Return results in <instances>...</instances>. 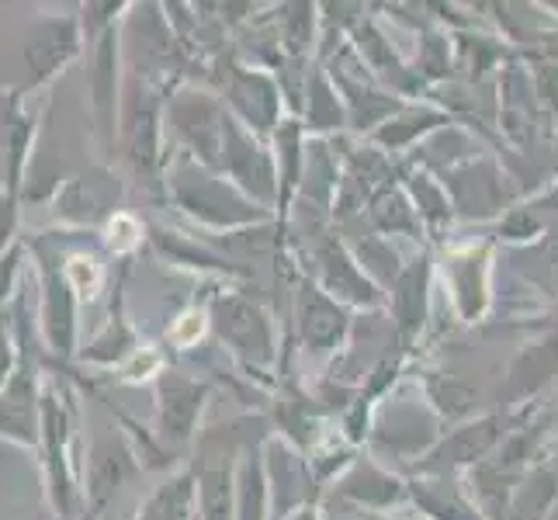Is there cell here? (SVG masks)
<instances>
[{
    "mask_svg": "<svg viewBox=\"0 0 558 520\" xmlns=\"http://www.w3.org/2000/svg\"><path fill=\"white\" fill-rule=\"evenodd\" d=\"M43 469L46 493L60 520L76 517L81 486H76V402L60 382H43Z\"/></svg>",
    "mask_w": 558,
    "mask_h": 520,
    "instance_id": "6da1fadb",
    "label": "cell"
},
{
    "mask_svg": "<svg viewBox=\"0 0 558 520\" xmlns=\"http://www.w3.org/2000/svg\"><path fill=\"white\" fill-rule=\"evenodd\" d=\"M81 14H38L25 25L17 38V84L11 87L17 98L28 101V94L49 87L84 49Z\"/></svg>",
    "mask_w": 558,
    "mask_h": 520,
    "instance_id": "7a4b0ae2",
    "label": "cell"
},
{
    "mask_svg": "<svg viewBox=\"0 0 558 520\" xmlns=\"http://www.w3.org/2000/svg\"><path fill=\"white\" fill-rule=\"evenodd\" d=\"M167 188L184 211L208 226H243L250 219H260V208L243 202L233 188L219 181L211 170L198 167L187 153H181L174 167H170Z\"/></svg>",
    "mask_w": 558,
    "mask_h": 520,
    "instance_id": "3957f363",
    "label": "cell"
},
{
    "mask_svg": "<svg viewBox=\"0 0 558 520\" xmlns=\"http://www.w3.org/2000/svg\"><path fill=\"white\" fill-rule=\"evenodd\" d=\"M32 254L38 264V334H43L49 354L66 361L76 354V305H81V295L73 292L60 254H52L43 240L32 243Z\"/></svg>",
    "mask_w": 558,
    "mask_h": 520,
    "instance_id": "277c9868",
    "label": "cell"
},
{
    "mask_svg": "<svg viewBox=\"0 0 558 520\" xmlns=\"http://www.w3.org/2000/svg\"><path fill=\"white\" fill-rule=\"evenodd\" d=\"M119 136L129 167L146 184H157L160 157V94L146 76L129 73L122 87V111H119Z\"/></svg>",
    "mask_w": 558,
    "mask_h": 520,
    "instance_id": "5b68a950",
    "label": "cell"
},
{
    "mask_svg": "<svg viewBox=\"0 0 558 520\" xmlns=\"http://www.w3.org/2000/svg\"><path fill=\"white\" fill-rule=\"evenodd\" d=\"M122 25L108 28L101 38H94V70H90V119L94 132L114 153V136H119V111H122Z\"/></svg>",
    "mask_w": 558,
    "mask_h": 520,
    "instance_id": "8992f818",
    "label": "cell"
},
{
    "mask_svg": "<svg viewBox=\"0 0 558 520\" xmlns=\"http://www.w3.org/2000/svg\"><path fill=\"white\" fill-rule=\"evenodd\" d=\"M0 437L25 448L43 440V385H38V364L28 351H17L14 372L0 389Z\"/></svg>",
    "mask_w": 558,
    "mask_h": 520,
    "instance_id": "52a82bcc",
    "label": "cell"
},
{
    "mask_svg": "<svg viewBox=\"0 0 558 520\" xmlns=\"http://www.w3.org/2000/svg\"><path fill=\"white\" fill-rule=\"evenodd\" d=\"M136 475V448L122 434H94L87 448V479H84V510L101 513L114 493Z\"/></svg>",
    "mask_w": 558,
    "mask_h": 520,
    "instance_id": "ba28073f",
    "label": "cell"
},
{
    "mask_svg": "<svg viewBox=\"0 0 558 520\" xmlns=\"http://www.w3.org/2000/svg\"><path fill=\"white\" fill-rule=\"evenodd\" d=\"M170 125H174L178 140L198 157L202 167H222V129L226 114L222 108L198 90H184L170 101Z\"/></svg>",
    "mask_w": 558,
    "mask_h": 520,
    "instance_id": "9c48e42d",
    "label": "cell"
},
{
    "mask_svg": "<svg viewBox=\"0 0 558 520\" xmlns=\"http://www.w3.org/2000/svg\"><path fill=\"white\" fill-rule=\"evenodd\" d=\"M211 323H216L219 337L233 347L236 354L250 361L271 358V326H267L264 313L254 302H246L240 295H222L211 305Z\"/></svg>",
    "mask_w": 558,
    "mask_h": 520,
    "instance_id": "30bf717a",
    "label": "cell"
},
{
    "mask_svg": "<svg viewBox=\"0 0 558 520\" xmlns=\"http://www.w3.org/2000/svg\"><path fill=\"white\" fill-rule=\"evenodd\" d=\"M157 399H160V434L167 440H174V445H184L195 434L205 385L181 372H163L157 382Z\"/></svg>",
    "mask_w": 558,
    "mask_h": 520,
    "instance_id": "8fae6325",
    "label": "cell"
},
{
    "mask_svg": "<svg viewBox=\"0 0 558 520\" xmlns=\"http://www.w3.org/2000/svg\"><path fill=\"white\" fill-rule=\"evenodd\" d=\"M222 167L229 170V178L250 188L257 198H271V191H275L271 164H267L264 149L250 140L229 114H226V129H222Z\"/></svg>",
    "mask_w": 558,
    "mask_h": 520,
    "instance_id": "7c38bea8",
    "label": "cell"
},
{
    "mask_svg": "<svg viewBox=\"0 0 558 520\" xmlns=\"http://www.w3.org/2000/svg\"><path fill=\"white\" fill-rule=\"evenodd\" d=\"M136 351H140V347H136V330H132V323L122 313V295H114L111 316L105 323V330L84 347L81 361L84 364H101V368H114V364H125Z\"/></svg>",
    "mask_w": 558,
    "mask_h": 520,
    "instance_id": "4fadbf2b",
    "label": "cell"
},
{
    "mask_svg": "<svg viewBox=\"0 0 558 520\" xmlns=\"http://www.w3.org/2000/svg\"><path fill=\"white\" fill-rule=\"evenodd\" d=\"M195 483H198V479L191 475V472L174 475L170 483H163L140 507L136 520H191V510H195V496H198Z\"/></svg>",
    "mask_w": 558,
    "mask_h": 520,
    "instance_id": "5bb4252c",
    "label": "cell"
},
{
    "mask_svg": "<svg viewBox=\"0 0 558 520\" xmlns=\"http://www.w3.org/2000/svg\"><path fill=\"white\" fill-rule=\"evenodd\" d=\"M229 98L246 114V122H254L257 129H267L275 122V87L264 81L260 73H233V84H229Z\"/></svg>",
    "mask_w": 558,
    "mask_h": 520,
    "instance_id": "9a60e30c",
    "label": "cell"
},
{
    "mask_svg": "<svg viewBox=\"0 0 558 520\" xmlns=\"http://www.w3.org/2000/svg\"><path fill=\"white\" fill-rule=\"evenodd\" d=\"M302 334H305V343H313L316 351L333 347L343 334L340 310L330 299H323L316 288H305V295H302Z\"/></svg>",
    "mask_w": 558,
    "mask_h": 520,
    "instance_id": "2e32d148",
    "label": "cell"
},
{
    "mask_svg": "<svg viewBox=\"0 0 558 520\" xmlns=\"http://www.w3.org/2000/svg\"><path fill=\"white\" fill-rule=\"evenodd\" d=\"M105 205H101V195L94 181L87 178H76V181H66L60 188V195H56V219L63 222H73V226H90L105 216Z\"/></svg>",
    "mask_w": 558,
    "mask_h": 520,
    "instance_id": "e0dca14e",
    "label": "cell"
},
{
    "mask_svg": "<svg viewBox=\"0 0 558 520\" xmlns=\"http://www.w3.org/2000/svg\"><path fill=\"white\" fill-rule=\"evenodd\" d=\"M198 499H202V520H236L233 479H229L226 469H202Z\"/></svg>",
    "mask_w": 558,
    "mask_h": 520,
    "instance_id": "ac0fdd59",
    "label": "cell"
},
{
    "mask_svg": "<svg viewBox=\"0 0 558 520\" xmlns=\"http://www.w3.org/2000/svg\"><path fill=\"white\" fill-rule=\"evenodd\" d=\"M496 427H499L496 420L475 423V427L461 431V434L451 440V445H445V451H440V455H448L445 461H451V465H458V461H475L478 455H486V451L496 445Z\"/></svg>",
    "mask_w": 558,
    "mask_h": 520,
    "instance_id": "d6986e66",
    "label": "cell"
},
{
    "mask_svg": "<svg viewBox=\"0 0 558 520\" xmlns=\"http://www.w3.org/2000/svg\"><path fill=\"white\" fill-rule=\"evenodd\" d=\"M323 264H326V278H330L333 292H340V295H351V299H357V302L372 299V288H368V285H364V281L354 275L351 261L343 257L337 246H326V250H323Z\"/></svg>",
    "mask_w": 558,
    "mask_h": 520,
    "instance_id": "ffe728a7",
    "label": "cell"
},
{
    "mask_svg": "<svg viewBox=\"0 0 558 520\" xmlns=\"http://www.w3.org/2000/svg\"><path fill=\"white\" fill-rule=\"evenodd\" d=\"M236 520H264V479L254 461H246L243 479H240V504Z\"/></svg>",
    "mask_w": 558,
    "mask_h": 520,
    "instance_id": "44dd1931",
    "label": "cell"
},
{
    "mask_svg": "<svg viewBox=\"0 0 558 520\" xmlns=\"http://www.w3.org/2000/svg\"><path fill=\"white\" fill-rule=\"evenodd\" d=\"M17 226H22V198L0 191V257L17 246Z\"/></svg>",
    "mask_w": 558,
    "mask_h": 520,
    "instance_id": "7402d4cb",
    "label": "cell"
},
{
    "mask_svg": "<svg viewBox=\"0 0 558 520\" xmlns=\"http://www.w3.org/2000/svg\"><path fill=\"white\" fill-rule=\"evenodd\" d=\"M22 261H25V246L22 243H17L14 250H8V254L0 257V305H4L14 295L17 275H22Z\"/></svg>",
    "mask_w": 558,
    "mask_h": 520,
    "instance_id": "603a6c76",
    "label": "cell"
},
{
    "mask_svg": "<svg viewBox=\"0 0 558 520\" xmlns=\"http://www.w3.org/2000/svg\"><path fill=\"white\" fill-rule=\"evenodd\" d=\"M0 191H8V164H4V149H0Z\"/></svg>",
    "mask_w": 558,
    "mask_h": 520,
    "instance_id": "cb8c5ba5",
    "label": "cell"
},
{
    "mask_svg": "<svg viewBox=\"0 0 558 520\" xmlns=\"http://www.w3.org/2000/svg\"><path fill=\"white\" fill-rule=\"evenodd\" d=\"M548 520H558V504L551 507V513H548Z\"/></svg>",
    "mask_w": 558,
    "mask_h": 520,
    "instance_id": "d4e9b609",
    "label": "cell"
}]
</instances>
